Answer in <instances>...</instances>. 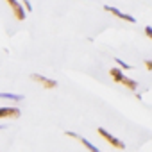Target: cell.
Masks as SVG:
<instances>
[{"label":"cell","instance_id":"obj_7","mask_svg":"<svg viewBox=\"0 0 152 152\" xmlns=\"http://www.w3.org/2000/svg\"><path fill=\"white\" fill-rule=\"evenodd\" d=\"M109 75L113 77L115 83H122V79L125 77V75L122 73V70H118V68H111V70H109Z\"/></svg>","mask_w":152,"mask_h":152},{"label":"cell","instance_id":"obj_11","mask_svg":"<svg viewBox=\"0 0 152 152\" xmlns=\"http://www.w3.org/2000/svg\"><path fill=\"white\" fill-rule=\"evenodd\" d=\"M145 34H147V38H148V39H152V27H150V25H147V27H145Z\"/></svg>","mask_w":152,"mask_h":152},{"label":"cell","instance_id":"obj_2","mask_svg":"<svg viewBox=\"0 0 152 152\" xmlns=\"http://www.w3.org/2000/svg\"><path fill=\"white\" fill-rule=\"evenodd\" d=\"M31 79L36 81V83H39V84H41L43 88H47V90H56V88H57V83H56V81L47 79V77H43V75H39V73H32Z\"/></svg>","mask_w":152,"mask_h":152},{"label":"cell","instance_id":"obj_12","mask_svg":"<svg viewBox=\"0 0 152 152\" xmlns=\"http://www.w3.org/2000/svg\"><path fill=\"white\" fill-rule=\"evenodd\" d=\"M143 63H145V66H147V70H148V72H152V59H145Z\"/></svg>","mask_w":152,"mask_h":152},{"label":"cell","instance_id":"obj_3","mask_svg":"<svg viewBox=\"0 0 152 152\" xmlns=\"http://www.w3.org/2000/svg\"><path fill=\"white\" fill-rule=\"evenodd\" d=\"M104 11H107V13H113L116 18H120V20H125V22H129V23H134V22H136V18H134V16H131V15H125V13L118 11V9H116V7H113V6H104Z\"/></svg>","mask_w":152,"mask_h":152},{"label":"cell","instance_id":"obj_1","mask_svg":"<svg viewBox=\"0 0 152 152\" xmlns=\"http://www.w3.org/2000/svg\"><path fill=\"white\" fill-rule=\"evenodd\" d=\"M97 132H99V134H100V136H102V138H104V140L107 141V143H111V145H113L115 148H118V150H124V148H125L124 141H120L118 138L111 136V134H109V132H107V131H106L104 127H97Z\"/></svg>","mask_w":152,"mask_h":152},{"label":"cell","instance_id":"obj_5","mask_svg":"<svg viewBox=\"0 0 152 152\" xmlns=\"http://www.w3.org/2000/svg\"><path fill=\"white\" fill-rule=\"evenodd\" d=\"M18 107H0V118H20Z\"/></svg>","mask_w":152,"mask_h":152},{"label":"cell","instance_id":"obj_6","mask_svg":"<svg viewBox=\"0 0 152 152\" xmlns=\"http://www.w3.org/2000/svg\"><path fill=\"white\" fill-rule=\"evenodd\" d=\"M0 99L13 100V102H22V100H23V95H16V93H0Z\"/></svg>","mask_w":152,"mask_h":152},{"label":"cell","instance_id":"obj_8","mask_svg":"<svg viewBox=\"0 0 152 152\" xmlns=\"http://www.w3.org/2000/svg\"><path fill=\"white\" fill-rule=\"evenodd\" d=\"M122 84H124L125 88L132 90V91L138 88V83H136V81H132V79H129V77H124V79H122Z\"/></svg>","mask_w":152,"mask_h":152},{"label":"cell","instance_id":"obj_10","mask_svg":"<svg viewBox=\"0 0 152 152\" xmlns=\"http://www.w3.org/2000/svg\"><path fill=\"white\" fill-rule=\"evenodd\" d=\"M115 63H118V64H120V68H125V70H131V68H132L131 64L124 63V61H122V59H118V57H115Z\"/></svg>","mask_w":152,"mask_h":152},{"label":"cell","instance_id":"obj_9","mask_svg":"<svg viewBox=\"0 0 152 152\" xmlns=\"http://www.w3.org/2000/svg\"><path fill=\"white\" fill-rule=\"evenodd\" d=\"M79 141H81V143H83V145H84V147H86V148L90 150V152H100V150H99V148H97V147H95L93 143H90V141H88L86 138H81V136H79Z\"/></svg>","mask_w":152,"mask_h":152},{"label":"cell","instance_id":"obj_4","mask_svg":"<svg viewBox=\"0 0 152 152\" xmlns=\"http://www.w3.org/2000/svg\"><path fill=\"white\" fill-rule=\"evenodd\" d=\"M7 4L11 6V9H13V13H15V16H16V20H25V9L16 2V0H7Z\"/></svg>","mask_w":152,"mask_h":152}]
</instances>
